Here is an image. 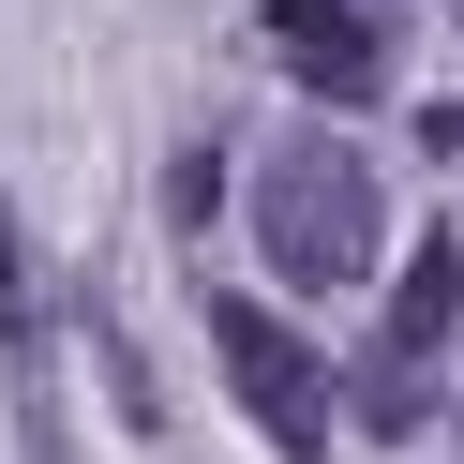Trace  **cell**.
Segmentation results:
<instances>
[{"mask_svg": "<svg viewBox=\"0 0 464 464\" xmlns=\"http://www.w3.org/2000/svg\"><path fill=\"white\" fill-rule=\"evenodd\" d=\"M420 420H434L420 374H404V360H360V434H420Z\"/></svg>", "mask_w": 464, "mask_h": 464, "instance_id": "5", "label": "cell"}, {"mask_svg": "<svg viewBox=\"0 0 464 464\" xmlns=\"http://www.w3.org/2000/svg\"><path fill=\"white\" fill-rule=\"evenodd\" d=\"M0 330H31V255H15V210H0Z\"/></svg>", "mask_w": 464, "mask_h": 464, "instance_id": "7", "label": "cell"}, {"mask_svg": "<svg viewBox=\"0 0 464 464\" xmlns=\"http://www.w3.org/2000/svg\"><path fill=\"white\" fill-rule=\"evenodd\" d=\"M450 330H464V240H420V255H404V285H390V330H374V360H404V374H420Z\"/></svg>", "mask_w": 464, "mask_h": 464, "instance_id": "4", "label": "cell"}, {"mask_svg": "<svg viewBox=\"0 0 464 464\" xmlns=\"http://www.w3.org/2000/svg\"><path fill=\"white\" fill-rule=\"evenodd\" d=\"M255 31H270V61L300 75L314 105H374V91H390V31H374V0H270Z\"/></svg>", "mask_w": 464, "mask_h": 464, "instance_id": "3", "label": "cell"}, {"mask_svg": "<svg viewBox=\"0 0 464 464\" xmlns=\"http://www.w3.org/2000/svg\"><path fill=\"white\" fill-rule=\"evenodd\" d=\"M210 360H225V390H240V420L270 434L285 464H314V450H330V360H314V344L285 330L270 300H240V285H210Z\"/></svg>", "mask_w": 464, "mask_h": 464, "instance_id": "2", "label": "cell"}, {"mask_svg": "<svg viewBox=\"0 0 464 464\" xmlns=\"http://www.w3.org/2000/svg\"><path fill=\"white\" fill-rule=\"evenodd\" d=\"M374 240H390V195L344 135H285L255 165V255H270L300 300H360L374 285Z\"/></svg>", "mask_w": 464, "mask_h": 464, "instance_id": "1", "label": "cell"}, {"mask_svg": "<svg viewBox=\"0 0 464 464\" xmlns=\"http://www.w3.org/2000/svg\"><path fill=\"white\" fill-rule=\"evenodd\" d=\"M225 210V150L195 135V150H165V225H210Z\"/></svg>", "mask_w": 464, "mask_h": 464, "instance_id": "6", "label": "cell"}]
</instances>
